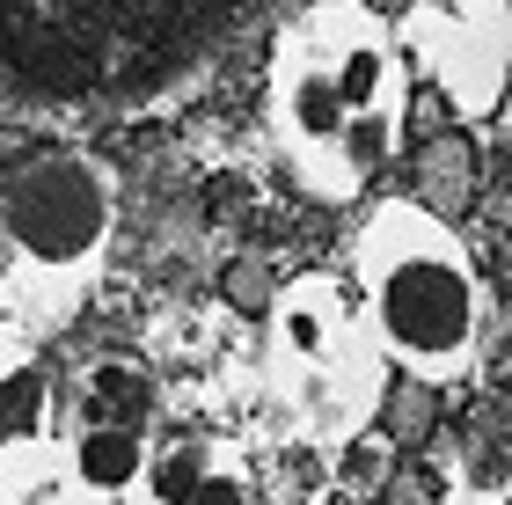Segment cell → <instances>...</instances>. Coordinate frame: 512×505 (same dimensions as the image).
<instances>
[{"mask_svg":"<svg viewBox=\"0 0 512 505\" xmlns=\"http://www.w3.org/2000/svg\"><path fill=\"white\" fill-rule=\"evenodd\" d=\"M417 66L374 0H308L264 59V132L315 205H352L410 140Z\"/></svg>","mask_w":512,"mask_h":505,"instance_id":"6da1fadb","label":"cell"},{"mask_svg":"<svg viewBox=\"0 0 512 505\" xmlns=\"http://www.w3.org/2000/svg\"><path fill=\"white\" fill-rule=\"evenodd\" d=\"M352 286L403 381L454 388L476 374L491 293H483L476 249L461 242L454 213L425 205L417 191L374 198L352 235Z\"/></svg>","mask_w":512,"mask_h":505,"instance_id":"7a4b0ae2","label":"cell"},{"mask_svg":"<svg viewBox=\"0 0 512 505\" xmlns=\"http://www.w3.org/2000/svg\"><path fill=\"white\" fill-rule=\"evenodd\" d=\"M118 249V169L74 140L8 162L0 191V330L52 344L88 308Z\"/></svg>","mask_w":512,"mask_h":505,"instance_id":"3957f363","label":"cell"},{"mask_svg":"<svg viewBox=\"0 0 512 505\" xmlns=\"http://www.w3.org/2000/svg\"><path fill=\"white\" fill-rule=\"evenodd\" d=\"M256 374L278 432L308 454H352L381 425L395 359L366 315L352 271H300L264 301V337H256Z\"/></svg>","mask_w":512,"mask_h":505,"instance_id":"277c9868","label":"cell"},{"mask_svg":"<svg viewBox=\"0 0 512 505\" xmlns=\"http://www.w3.org/2000/svg\"><path fill=\"white\" fill-rule=\"evenodd\" d=\"M161 381L132 352H88L66 374V440L52 505H154L161 469Z\"/></svg>","mask_w":512,"mask_h":505,"instance_id":"5b68a950","label":"cell"},{"mask_svg":"<svg viewBox=\"0 0 512 505\" xmlns=\"http://www.w3.org/2000/svg\"><path fill=\"white\" fill-rule=\"evenodd\" d=\"M388 22L454 125H491L512 103V0H388Z\"/></svg>","mask_w":512,"mask_h":505,"instance_id":"8992f818","label":"cell"},{"mask_svg":"<svg viewBox=\"0 0 512 505\" xmlns=\"http://www.w3.org/2000/svg\"><path fill=\"white\" fill-rule=\"evenodd\" d=\"M66 440V381L37 337L0 330V505H52Z\"/></svg>","mask_w":512,"mask_h":505,"instance_id":"52a82bcc","label":"cell"},{"mask_svg":"<svg viewBox=\"0 0 512 505\" xmlns=\"http://www.w3.org/2000/svg\"><path fill=\"white\" fill-rule=\"evenodd\" d=\"M154 505H256V469L235 440H169L154 469Z\"/></svg>","mask_w":512,"mask_h":505,"instance_id":"ba28073f","label":"cell"}]
</instances>
